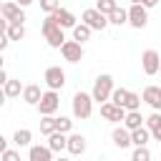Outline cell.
<instances>
[{
  "mask_svg": "<svg viewBox=\"0 0 161 161\" xmlns=\"http://www.w3.org/2000/svg\"><path fill=\"white\" fill-rule=\"evenodd\" d=\"M63 30H65V28H60L50 13H48V15H45V20L40 23V33H43V38L48 40V45H50V48H60V45L65 43Z\"/></svg>",
  "mask_w": 161,
  "mask_h": 161,
  "instance_id": "obj_1",
  "label": "cell"
},
{
  "mask_svg": "<svg viewBox=\"0 0 161 161\" xmlns=\"http://www.w3.org/2000/svg\"><path fill=\"white\" fill-rule=\"evenodd\" d=\"M113 75H108V73H101L96 80H93V101L96 103H106V101H111V93H113Z\"/></svg>",
  "mask_w": 161,
  "mask_h": 161,
  "instance_id": "obj_2",
  "label": "cell"
},
{
  "mask_svg": "<svg viewBox=\"0 0 161 161\" xmlns=\"http://www.w3.org/2000/svg\"><path fill=\"white\" fill-rule=\"evenodd\" d=\"M70 108H73V116L80 118V121L91 118V113H93V93L78 91V93L73 96V101H70Z\"/></svg>",
  "mask_w": 161,
  "mask_h": 161,
  "instance_id": "obj_3",
  "label": "cell"
},
{
  "mask_svg": "<svg viewBox=\"0 0 161 161\" xmlns=\"http://www.w3.org/2000/svg\"><path fill=\"white\" fill-rule=\"evenodd\" d=\"M128 25L136 30H143L148 25V8L143 3H131L128 8Z\"/></svg>",
  "mask_w": 161,
  "mask_h": 161,
  "instance_id": "obj_4",
  "label": "cell"
},
{
  "mask_svg": "<svg viewBox=\"0 0 161 161\" xmlns=\"http://www.w3.org/2000/svg\"><path fill=\"white\" fill-rule=\"evenodd\" d=\"M80 20H83L86 25H91L93 30H106V28L111 25L108 15L101 13L98 8H88V10H83V13H80Z\"/></svg>",
  "mask_w": 161,
  "mask_h": 161,
  "instance_id": "obj_5",
  "label": "cell"
},
{
  "mask_svg": "<svg viewBox=\"0 0 161 161\" xmlns=\"http://www.w3.org/2000/svg\"><path fill=\"white\" fill-rule=\"evenodd\" d=\"M35 108H38V113H40V116H55V111L60 108V96H58V91L48 88V91L43 93V98H40V103H38Z\"/></svg>",
  "mask_w": 161,
  "mask_h": 161,
  "instance_id": "obj_6",
  "label": "cell"
},
{
  "mask_svg": "<svg viewBox=\"0 0 161 161\" xmlns=\"http://www.w3.org/2000/svg\"><path fill=\"white\" fill-rule=\"evenodd\" d=\"M43 80H45V86H48V88L60 91V88L65 86V70H63L60 65H48V68H45V73H43Z\"/></svg>",
  "mask_w": 161,
  "mask_h": 161,
  "instance_id": "obj_7",
  "label": "cell"
},
{
  "mask_svg": "<svg viewBox=\"0 0 161 161\" xmlns=\"http://www.w3.org/2000/svg\"><path fill=\"white\" fill-rule=\"evenodd\" d=\"M60 55H63V60H68V63H80V60H83V43H78L75 38H73V40H65V43L60 45Z\"/></svg>",
  "mask_w": 161,
  "mask_h": 161,
  "instance_id": "obj_8",
  "label": "cell"
},
{
  "mask_svg": "<svg viewBox=\"0 0 161 161\" xmlns=\"http://www.w3.org/2000/svg\"><path fill=\"white\" fill-rule=\"evenodd\" d=\"M141 68H143L146 75H156L158 68H161V55H158L153 48L143 50V53H141Z\"/></svg>",
  "mask_w": 161,
  "mask_h": 161,
  "instance_id": "obj_9",
  "label": "cell"
},
{
  "mask_svg": "<svg viewBox=\"0 0 161 161\" xmlns=\"http://www.w3.org/2000/svg\"><path fill=\"white\" fill-rule=\"evenodd\" d=\"M126 113H128V111H126L123 106L113 103V101H106V103H101V116H103L106 121H113V123H123Z\"/></svg>",
  "mask_w": 161,
  "mask_h": 161,
  "instance_id": "obj_10",
  "label": "cell"
},
{
  "mask_svg": "<svg viewBox=\"0 0 161 161\" xmlns=\"http://www.w3.org/2000/svg\"><path fill=\"white\" fill-rule=\"evenodd\" d=\"M111 141H113V146L116 148H128V146H133V138H131V131L126 128V126H116L113 128V133H111Z\"/></svg>",
  "mask_w": 161,
  "mask_h": 161,
  "instance_id": "obj_11",
  "label": "cell"
},
{
  "mask_svg": "<svg viewBox=\"0 0 161 161\" xmlns=\"http://www.w3.org/2000/svg\"><path fill=\"white\" fill-rule=\"evenodd\" d=\"M88 148V141L83 133H68V153L70 156H83Z\"/></svg>",
  "mask_w": 161,
  "mask_h": 161,
  "instance_id": "obj_12",
  "label": "cell"
},
{
  "mask_svg": "<svg viewBox=\"0 0 161 161\" xmlns=\"http://www.w3.org/2000/svg\"><path fill=\"white\" fill-rule=\"evenodd\" d=\"M143 103H148L153 111H161V88L158 86H146L143 93H141Z\"/></svg>",
  "mask_w": 161,
  "mask_h": 161,
  "instance_id": "obj_13",
  "label": "cell"
},
{
  "mask_svg": "<svg viewBox=\"0 0 161 161\" xmlns=\"http://www.w3.org/2000/svg\"><path fill=\"white\" fill-rule=\"evenodd\" d=\"M50 15H53V18H55V23H58L60 28H65V30H68V28L73 30V28L78 25V23H75V15H73L70 10H65V8H58V10H55V13H50Z\"/></svg>",
  "mask_w": 161,
  "mask_h": 161,
  "instance_id": "obj_14",
  "label": "cell"
},
{
  "mask_svg": "<svg viewBox=\"0 0 161 161\" xmlns=\"http://www.w3.org/2000/svg\"><path fill=\"white\" fill-rule=\"evenodd\" d=\"M53 148L50 146H40V143H35V146H30V151H28V158L30 161H53Z\"/></svg>",
  "mask_w": 161,
  "mask_h": 161,
  "instance_id": "obj_15",
  "label": "cell"
},
{
  "mask_svg": "<svg viewBox=\"0 0 161 161\" xmlns=\"http://www.w3.org/2000/svg\"><path fill=\"white\" fill-rule=\"evenodd\" d=\"M48 146H50L55 153L68 151V133H63V131H53V133L48 136Z\"/></svg>",
  "mask_w": 161,
  "mask_h": 161,
  "instance_id": "obj_16",
  "label": "cell"
},
{
  "mask_svg": "<svg viewBox=\"0 0 161 161\" xmlns=\"http://www.w3.org/2000/svg\"><path fill=\"white\" fill-rule=\"evenodd\" d=\"M0 15H3L5 20H15V18L25 15V13H23V5H20V3L8 0V3H3V5H0Z\"/></svg>",
  "mask_w": 161,
  "mask_h": 161,
  "instance_id": "obj_17",
  "label": "cell"
},
{
  "mask_svg": "<svg viewBox=\"0 0 161 161\" xmlns=\"http://www.w3.org/2000/svg\"><path fill=\"white\" fill-rule=\"evenodd\" d=\"M40 98H43L40 86L30 83V86H25V88H23V101H25L28 106H38V103H40Z\"/></svg>",
  "mask_w": 161,
  "mask_h": 161,
  "instance_id": "obj_18",
  "label": "cell"
},
{
  "mask_svg": "<svg viewBox=\"0 0 161 161\" xmlns=\"http://www.w3.org/2000/svg\"><path fill=\"white\" fill-rule=\"evenodd\" d=\"M151 136H153V133H151V128H148L146 123L131 131V138H133V146H146V143L151 141Z\"/></svg>",
  "mask_w": 161,
  "mask_h": 161,
  "instance_id": "obj_19",
  "label": "cell"
},
{
  "mask_svg": "<svg viewBox=\"0 0 161 161\" xmlns=\"http://www.w3.org/2000/svg\"><path fill=\"white\" fill-rule=\"evenodd\" d=\"M23 88L25 86H20L18 78H10L8 83H3V96L5 98H18V96H23Z\"/></svg>",
  "mask_w": 161,
  "mask_h": 161,
  "instance_id": "obj_20",
  "label": "cell"
},
{
  "mask_svg": "<svg viewBox=\"0 0 161 161\" xmlns=\"http://www.w3.org/2000/svg\"><path fill=\"white\" fill-rule=\"evenodd\" d=\"M143 123H146V118L141 116V108H138V111H128L126 118H123V126H126L128 131H133V128H138V126H143Z\"/></svg>",
  "mask_w": 161,
  "mask_h": 161,
  "instance_id": "obj_21",
  "label": "cell"
},
{
  "mask_svg": "<svg viewBox=\"0 0 161 161\" xmlns=\"http://www.w3.org/2000/svg\"><path fill=\"white\" fill-rule=\"evenodd\" d=\"M30 141H33V131H28V128H18V131L13 133V143H15L18 148L30 146Z\"/></svg>",
  "mask_w": 161,
  "mask_h": 161,
  "instance_id": "obj_22",
  "label": "cell"
},
{
  "mask_svg": "<svg viewBox=\"0 0 161 161\" xmlns=\"http://www.w3.org/2000/svg\"><path fill=\"white\" fill-rule=\"evenodd\" d=\"M91 33H93V28H91V25H86L83 20H80V23L73 28V38H75L78 43H86V40L91 38Z\"/></svg>",
  "mask_w": 161,
  "mask_h": 161,
  "instance_id": "obj_23",
  "label": "cell"
},
{
  "mask_svg": "<svg viewBox=\"0 0 161 161\" xmlns=\"http://www.w3.org/2000/svg\"><path fill=\"white\" fill-rule=\"evenodd\" d=\"M108 20H111V25H126V23H128V10L116 8V10L108 15Z\"/></svg>",
  "mask_w": 161,
  "mask_h": 161,
  "instance_id": "obj_24",
  "label": "cell"
},
{
  "mask_svg": "<svg viewBox=\"0 0 161 161\" xmlns=\"http://www.w3.org/2000/svg\"><path fill=\"white\" fill-rule=\"evenodd\" d=\"M128 96H131V91H128V88H113V93H111V101L126 108V103H128Z\"/></svg>",
  "mask_w": 161,
  "mask_h": 161,
  "instance_id": "obj_25",
  "label": "cell"
},
{
  "mask_svg": "<svg viewBox=\"0 0 161 161\" xmlns=\"http://www.w3.org/2000/svg\"><path fill=\"white\" fill-rule=\"evenodd\" d=\"M55 131V116H43L40 118V133L43 136H50Z\"/></svg>",
  "mask_w": 161,
  "mask_h": 161,
  "instance_id": "obj_26",
  "label": "cell"
},
{
  "mask_svg": "<svg viewBox=\"0 0 161 161\" xmlns=\"http://www.w3.org/2000/svg\"><path fill=\"white\" fill-rule=\"evenodd\" d=\"M146 126L151 128V133H156V131H161V111H153L148 118H146Z\"/></svg>",
  "mask_w": 161,
  "mask_h": 161,
  "instance_id": "obj_27",
  "label": "cell"
},
{
  "mask_svg": "<svg viewBox=\"0 0 161 161\" xmlns=\"http://www.w3.org/2000/svg\"><path fill=\"white\" fill-rule=\"evenodd\" d=\"M70 128H73V121H70L68 116H58V118H55V131L70 133Z\"/></svg>",
  "mask_w": 161,
  "mask_h": 161,
  "instance_id": "obj_28",
  "label": "cell"
},
{
  "mask_svg": "<svg viewBox=\"0 0 161 161\" xmlns=\"http://www.w3.org/2000/svg\"><path fill=\"white\" fill-rule=\"evenodd\" d=\"M131 158H133V161H148V158H151V151H148L146 146H136L133 153H131Z\"/></svg>",
  "mask_w": 161,
  "mask_h": 161,
  "instance_id": "obj_29",
  "label": "cell"
},
{
  "mask_svg": "<svg viewBox=\"0 0 161 161\" xmlns=\"http://www.w3.org/2000/svg\"><path fill=\"white\" fill-rule=\"evenodd\" d=\"M96 8H98L101 13H106V15H111V13L118 8V3H116V0H98V3H96Z\"/></svg>",
  "mask_w": 161,
  "mask_h": 161,
  "instance_id": "obj_30",
  "label": "cell"
},
{
  "mask_svg": "<svg viewBox=\"0 0 161 161\" xmlns=\"http://www.w3.org/2000/svg\"><path fill=\"white\" fill-rule=\"evenodd\" d=\"M60 8V0H40V10L43 13H55Z\"/></svg>",
  "mask_w": 161,
  "mask_h": 161,
  "instance_id": "obj_31",
  "label": "cell"
},
{
  "mask_svg": "<svg viewBox=\"0 0 161 161\" xmlns=\"http://www.w3.org/2000/svg\"><path fill=\"white\" fill-rule=\"evenodd\" d=\"M0 158H3V161H20V153H18V151H10V148H5V151L0 153Z\"/></svg>",
  "mask_w": 161,
  "mask_h": 161,
  "instance_id": "obj_32",
  "label": "cell"
},
{
  "mask_svg": "<svg viewBox=\"0 0 161 161\" xmlns=\"http://www.w3.org/2000/svg\"><path fill=\"white\" fill-rule=\"evenodd\" d=\"M8 45H10V35L3 30V40H0V50H8Z\"/></svg>",
  "mask_w": 161,
  "mask_h": 161,
  "instance_id": "obj_33",
  "label": "cell"
},
{
  "mask_svg": "<svg viewBox=\"0 0 161 161\" xmlns=\"http://www.w3.org/2000/svg\"><path fill=\"white\" fill-rule=\"evenodd\" d=\"M10 80V75H8V70L5 68H0V83H8Z\"/></svg>",
  "mask_w": 161,
  "mask_h": 161,
  "instance_id": "obj_34",
  "label": "cell"
},
{
  "mask_svg": "<svg viewBox=\"0 0 161 161\" xmlns=\"http://www.w3.org/2000/svg\"><path fill=\"white\" fill-rule=\"evenodd\" d=\"M5 148H8V138H5V136H0V153H3Z\"/></svg>",
  "mask_w": 161,
  "mask_h": 161,
  "instance_id": "obj_35",
  "label": "cell"
},
{
  "mask_svg": "<svg viewBox=\"0 0 161 161\" xmlns=\"http://www.w3.org/2000/svg\"><path fill=\"white\" fill-rule=\"evenodd\" d=\"M141 3H143L146 8H156V5H158V0H141Z\"/></svg>",
  "mask_w": 161,
  "mask_h": 161,
  "instance_id": "obj_36",
  "label": "cell"
},
{
  "mask_svg": "<svg viewBox=\"0 0 161 161\" xmlns=\"http://www.w3.org/2000/svg\"><path fill=\"white\" fill-rule=\"evenodd\" d=\"M15 3H20L23 8H28V5H33V0H15Z\"/></svg>",
  "mask_w": 161,
  "mask_h": 161,
  "instance_id": "obj_37",
  "label": "cell"
},
{
  "mask_svg": "<svg viewBox=\"0 0 161 161\" xmlns=\"http://www.w3.org/2000/svg\"><path fill=\"white\" fill-rule=\"evenodd\" d=\"M153 138H156V141L161 143V131H156V133H153Z\"/></svg>",
  "mask_w": 161,
  "mask_h": 161,
  "instance_id": "obj_38",
  "label": "cell"
},
{
  "mask_svg": "<svg viewBox=\"0 0 161 161\" xmlns=\"http://www.w3.org/2000/svg\"><path fill=\"white\" fill-rule=\"evenodd\" d=\"M131 3H141V0H131Z\"/></svg>",
  "mask_w": 161,
  "mask_h": 161,
  "instance_id": "obj_39",
  "label": "cell"
},
{
  "mask_svg": "<svg viewBox=\"0 0 161 161\" xmlns=\"http://www.w3.org/2000/svg\"><path fill=\"white\" fill-rule=\"evenodd\" d=\"M158 73H161V68H158Z\"/></svg>",
  "mask_w": 161,
  "mask_h": 161,
  "instance_id": "obj_40",
  "label": "cell"
}]
</instances>
